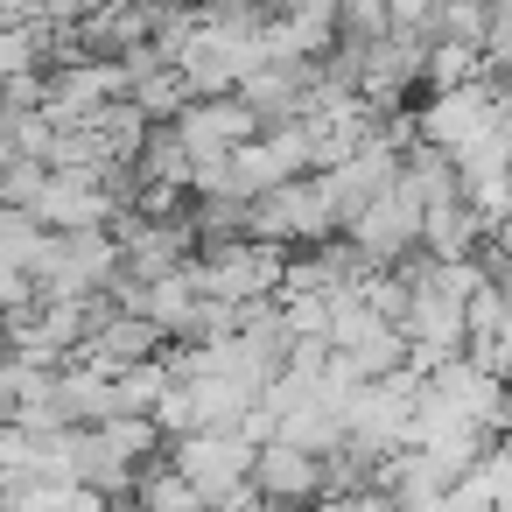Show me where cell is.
Instances as JSON below:
<instances>
[{"label": "cell", "instance_id": "cell-7", "mask_svg": "<svg viewBox=\"0 0 512 512\" xmlns=\"http://www.w3.org/2000/svg\"><path fill=\"white\" fill-rule=\"evenodd\" d=\"M400 183H407L414 197H428V204L463 197V155L421 134V141H407V148H400Z\"/></svg>", "mask_w": 512, "mask_h": 512}, {"label": "cell", "instance_id": "cell-11", "mask_svg": "<svg viewBox=\"0 0 512 512\" xmlns=\"http://www.w3.org/2000/svg\"><path fill=\"white\" fill-rule=\"evenodd\" d=\"M491 71V57H484V43H456V36H442L435 50H428V92H449V85H470V78H484Z\"/></svg>", "mask_w": 512, "mask_h": 512}, {"label": "cell", "instance_id": "cell-10", "mask_svg": "<svg viewBox=\"0 0 512 512\" xmlns=\"http://www.w3.org/2000/svg\"><path fill=\"white\" fill-rule=\"evenodd\" d=\"M134 169H141V183H190L197 155H190V141H183L176 120H155L148 141H141V155H134Z\"/></svg>", "mask_w": 512, "mask_h": 512}, {"label": "cell", "instance_id": "cell-8", "mask_svg": "<svg viewBox=\"0 0 512 512\" xmlns=\"http://www.w3.org/2000/svg\"><path fill=\"white\" fill-rule=\"evenodd\" d=\"M484 239H491V218H484L470 197H442V204H428V232H421L428 253H442V260H470Z\"/></svg>", "mask_w": 512, "mask_h": 512}, {"label": "cell", "instance_id": "cell-1", "mask_svg": "<svg viewBox=\"0 0 512 512\" xmlns=\"http://www.w3.org/2000/svg\"><path fill=\"white\" fill-rule=\"evenodd\" d=\"M344 232H351L379 267H400V260L421 246V232H428V197H414L407 183H393V190H379Z\"/></svg>", "mask_w": 512, "mask_h": 512}, {"label": "cell", "instance_id": "cell-5", "mask_svg": "<svg viewBox=\"0 0 512 512\" xmlns=\"http://www.w3.org/2000/svg\"><path fill=\"white\" fill-rule=\"evenodd\" d=\"M78 43L92 57H127L155 43V0H92V15L78 22Z\"/></svg>", "mask_w": 512, "mask_h": 512}, {"label": "cell", "instance_id": "cell-4", "mask_svg": "<svg viewBox=\"0 0 512 512\" xmlns=\"http://www.w3.org/2000/svg\"><path fill=\"white\" fill-rule=\"evenodd\" d=\"M253 484L267 491V505L323 498V456L302 449V442H288V435H274V442H260V456H253Z\"/></svg>", "mask_w": 512, "mask_h": 512}, {"label": "cell", "instance_id": "cell-16", "mask_svg": "<svg viewBox=\"0 0 512 512\" xmlns=\"http://www.w3.org/2000/svg\"><path fill=\"white\" fill-rule=\"evenodd\" d=\"M484 57L512 64V0H491V29H484Z\"/></svg>", "mask_w": 512, "mask_h": 512}, {"label": "cell", "instance_id": "cell-14", "mask_svg": "<svg viewBox=\"0 0 512 512\" xmlns=\"http://www.w3.org/2000/svg\"><path fill=\"white\" fill-rule=\"evenodd\" d=\"M505 323H512V295H505V281L491 274V281H477V295H470V344L498 337Z\"/></svg>", "mask_w": 512, "mask_h": 512}, {"label": "cell", "instance_id": "cell-2", "mask_svg": "<svg viewBox=\"0 0 512 512\" xmlns=\"http://www.w3.org/2000/svg\"><path fill=\"white\" fill-rule=\"evenodd\" d=\"M428 50H435V36L421 29V22H400L386 43H372L365 50V99L386 113V106H407V92L414 85H428Z\"/></svg>", "mask_w": 512, "mask_h": 512}, {"label": "cell", "instance_id": "cell-15", "mask_svg": "<svg viewBox=\"0 0 512 512\" xmlns=\"http://www.w3.org/2000/svg\"><path fill=\"white\" fill-rule=\"evenodd\" d=\"M155 421L169 428V442H176V435H197V393H190V379H169V393H162Z\"/></svg>", "mask_w": 512, "mask_h": 512}, {"label": "cell", "instance_id": "cell-3", "mask_svg": "<svg viewBox=\"0 0 512 512\" xmlns=\"http://www.w3.org/2000/svg\"><path fill=\"white\" fill-rule=\"evenodd\" d=\"M421 113V134L428 141H442V148H470L484 127H498L505 120V106H498V92H491V71L484 78H470V85H449V92H435L428 106H414Z\"/></svg>", "mask_w": 512, "mask_h": 512}, {"label": "cell", "instance_id": "cell-9", "mask_svg": "<svg viewBox=\"0 0 512 512\" xmlns=\"http://www.w3.org/2000/svg\"><path fill=\"white\" fill-rule=\"evenodd\" d=\"M190 393H197V428H246L253 400H260V386H246L232 372H197Z\"/></svg>", "mask_w": 512, "mask_h": 512}, {"label": "cell", "instance_id": "cell-6", "mask_svg": "<svg viewBox=\"0 0 512 512\" xmlns=\"http://www.w3.org/2000/svg\"><path fill=\"white\" fill-rule=\"evenodd\" d=\"M162 344H169V330H162L148 309H120L113 323L92 330V344H85L78 358H92L99 372H127V365H141V358H162Z\"/></svg>", "mask_w": 512, "mask_h": 512}, {"label": "cell", "instance_id": "cell-12", "mask_svg": "<svg viewBox=\"0 0 512 512\" xmlns=\"http://www.w3.org/2000/svg\"><path fill=\"white\" fill-rule=\"evenodd\" d=\"M50 162L43 155H29V148H8V162H0V204H36L43 190H50Z\"/></svg>", "mask_w": 512, "mask_h": 512}, {"label": "cell", "instance_id": "cell-17", "mask_svg": "<svg viewBox=\"0 0 512 512\" xmlns=\"http://www.w3.org/2000/svg\"><path fill=\"white\" fill-rule=\"evenodd\" d=\"M43 15H50V22H85L92 0H43Z\"/></svg>", "mask_w": 512, "mask_h": 512}, {"label": "cell", "instance_id": "cell-13", "mask_svg": "<svg viewBox=\"0 0 512 512\" xmlns=\"http://www.w3.org/2000/svg\"><path fill=\"white\" fill-rule=\"evenodd\" d=\"M393 29H400L393 0H344V15H337V36H351V43H386Z\"/></svg>", "mask_w": 512, "mask_h": 512}]
</instances>
